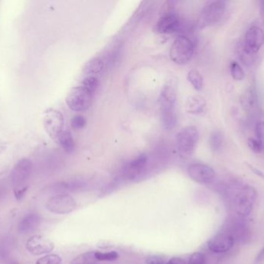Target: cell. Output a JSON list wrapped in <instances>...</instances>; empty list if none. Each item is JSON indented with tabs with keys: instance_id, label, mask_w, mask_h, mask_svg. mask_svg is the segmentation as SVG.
<instances>
[{
	"instance_id": "cell-3",
	"label": "cell",
	"mask_w": 264,
	"mask_h": 264,
	"mask_svg": "<svg viewBox=\"0 0 264 264\" xmlns=\"http://www.w3.org/2000/svg\"><path fill=\"white\" fill-rule=\"evenodd\" d=\"M195 44L189 37L182 35L174 40L170 48L169 56L175 64L185 65L192 59Z\"/></svg>"
},
{
	"instance_id": "cell-11",
	"label": "cell",
	"mask_w": 264,
	"mask_h": 264,
	"mask_svg": "<svg viewBox=\"0 0 264 264\" xmlns=\"http://www.w3.org/2000/svg\"><path fill=\"white\" fill-rule=\"evenodd\" d=\"M264 44V32L257 26L249 28L245 35L243 48L252 55H255L262 48Z\"/></svg>"
},
{
	"instance_id": "cell-1",
	"label": "cell",
	"mask_w": 264,
	"mask_h": 264,
	"mask_svg": "<svg viewBox=\"0 0 264 264\" xmlns=\"http://www.w3.org/2000/svg\"><path fill=\"white\" fill-rule=\"evenodd\" d=\"M177 95V81L174 77H170L162 86L159 95L162 125L168 130L173 129L177 123L176 112Z\"/></svg>"
},
{
	"instance_id": "cell-15",
	"label": "cell",
	"mask_w": 264,
	"mask_h": 264,
	"mask_svg": "<svg viewBox=\"0 0 264 264\" xmlns=\"http://www.w3.org/2000/svg\"><path fill=\"white\" fill-rule=\"evenodd\" d=\"M181 26V21L177 15L169 13L164 15L158 20L156 29L157 33L161 34H171L179 31Z\"/></svg>"
},
{
	"instance_id": "cell-26",
	"label": "cell",
	"mask_w": 264,
	"mask_h": 264,
	"mask_svg": "<svg viewBox=\"0 0 264 264\" xmlns=\"http://www.w3.org/2000/svg\"><path fill=\"white\" fill-rule=\"evenodd\" d=\"M230 73L233 79L236 81H242L245 79V72L238 62L233 61L230 63Z\"/></svg>"
},
{
	"instance_id": "cell-25",
	"label": "cell",
	"mask_w": 264,
	"mask_h": 264,
	"mask_svg": "<svg viewBox=\"0 0 264 264\" xmlns=\"http://www.w3.org/2000/svg\"><path fill=\"white\" fill-rule=\"evenodd\" d=\"M80 85L94 95V93L96 92L97 89H98L99 79H98V77L84 76Z\"/></svg>"
},
{
	"instance_id": "cell-13",
	"label": "cell",
	"mask_w": 264,
	"mask_h": 264,
	"mask_svg": "<svg viewBox=\"0 0 264 264\" xmlns=\"http://www.w3.org/2000/svg\"><path fill=\"white\" fill-rule=\"evenodd\" d=\"M26 249L33 255L40 256L53 251L54 249V244L43 235H35L28 239Z\"/></svg>"
},
{
	"instance_id": "cell-2",
	"label": "cell",
	"mask_w": 264,
	"mask_h": 264,
	"mask_svg": "<svg viewBox=\"0 0 264 264\" xmlns=\"http://www.w3.org/2000/svg\"><path fill=\"white\" fill-rule=\"evenodd\" d=\"M226 191L228 192L229 203L237 215L241 218L250 215L257 199V191L254 188L249 185L239 187L233 184Z\"/></svg>"
},
{
	"instance_id": "cell-8",
	"label": "cell",
	"mask_w": 264,
	"mask_h": 264,
	"mask_svg": "<svg viewBox=\"0 0 264 264\" xmlns=\"http://www.w3.org/2000/svg\"><path fill=\"white\" fill-rule=\"evenodd\" d=\"M43 122L44 129L49 137L57 141L63 132L64 118L63 114L58 110L50 109L44 113Z\"/></svg>"
},
{
	"instance_id": "cell-32",
	"label": "cell",
	"mask_w": 264,
	"mask_h": 264,
	"mask_svg": "<svg viewBox=\"0 0 264 264\" xmlns=\"http://www.w3.org/2000/svg\"><path fill=\"white\" fill-rule=\"evenodd\" d=\"M248 146L251 149L252 151L257 153H261L264 148L262 144L255 138H250L248 140Z\"/></svg>"
},
{
	"instance_id": "cell-17",
	"label": "cell",
	"mask_w": 264,
	"mask_h": 264,
	"mask_svg": "<svg viewBox=\"0 0 264 264\" xmlns=\"http://www.w3.org/2000/svg\"><path fill=\"white\" fill-rule=\"evenodd\" d=\"M40 222H41V218L38 213L29 212L20 219L17 230L21 234H29L39 227Z\"/></svg>"
},
{
	"instance_id": "cell-20",
	"label": "cell",
	"mask_w": 264,
	"mask_h": 264,
	"mask_svg": "<svg viewBox=\"0 0 264 264\" xmlns=\"http://www.w3.org/2000/svg\"><path fill=\"white\" fill-rule=\"evenodd\" d=\"M14 246L13 238L5 236L0 240V261H5L11 255Z\"/></svg>"
},
{
	"instance_id": "cell-27",
	"label": "cell",
	"mask_w": 264,
	"mask_h": 264,
	"mask_svg": "<svg viewBox=\"0 0 264 264\" xmlns=\"http://www.w3.org/2000/svg\"><path fill=\"white\" fill-rule=\"evenodd\" d=\"M95 257L98 261H114L119 257L115 251L95 252Z\"/></svg>"
},
{
	"instance_id": "cell-6",
	"label": "cell",
	"mask_w": 264,
	"mask_h": 264,
	"mask_svg": "<svg viewBox=\"0 0 264 264\" xmlns=\"http://www.w3.org/2000/svg\"><path fill=\"white\" fill-rule=\"evenodd\" d=\"M93 97L94 94L80 85L71 88L66 98V102L73 111L84 112L91 106Z\"/></svg>"
},
{
	"instance_id": "cell-7",
	"label": "cell",
	"mask_w": 264,
	"mask_h": 264,
	"mask_svg": "<svg viewBox=\"0 0 264 264\" xmlns=\"http://www.w3.org/2000/svg\"><path fill=\"white\" fill-rule=\"evenodd\" d=\"M46 208L52 213L66 215L76 209L77 203L75 199L67 193L58 194L48 199Z\"/></svg>"
},
{
	"instance_id": "cell-5",
	"label": "cell",
	"mask_w": 264,
	"mask_h": 264,
	"mask_svg": "<svg viewBox=\"0 0 264 264\" xmlns=\"http://www.w3.org/2000/svg\"><path fill=\"white\" fill-rule=\"evenodd\" d=\"M226 2L223 1L210 2L203 7L199 19V28H204L220 22L226 12Z\"/></svg>"
},
{
	"instance_id": "cell-40",
	"label": "cell",
	"mask_w": 264,
	"mask_h": 264,
	"mask_svg": "<svg viewBox=\"0 0 264 264\" xmlns=\"http://www.w3.org/2000/svg\"><path fill=\"white\" fill-rule=\"evenodd\" d=\"M9 264H20L18 262H17V261H12V262L9 263Z\"/></svg>"
},
{
	"instance_id": "cell-38",
	"label": "cell",
	"mask_w": 264,
	"mask_h": 264,
	"mask_svg": "<svg viewBox=\"0 0 264 264\" xmlns=\"http://www.w3.org/2000/svg\"><path fill=\"white\" fill-rule=\"evenodd\" d=\"M250 168H251L252 171H253L254 173L257 174V175H259V176H261V177H264V175L261 172V171H259L257 168H254V167L250 166Z\"/></svg>"
},
{
	"instance_id": "cell-4",
	"label": "cell",
	"mask_w": 264,
	"mask_h": 264,
	"mask_svg": "<svg viewBox=\"0 0 264 264\" xmlns=\"http://www.w3.org/2000/svg\"><path fill=\"white\" fill-rule=\"evenodd\" d=\"M199 133L197 128L188 126L183 128L176 136L178 151L183 158L191 157L199 142Z\"/></svg>"
},
{
	"instance_id": "cell-23",
	"label": "cell",
	"mask_w": 264,
	"mask_h": 264,
	"mask_svg": "<svg viewBox=\"0 0 264 264\" xmlns=\"http://www.w3.org/2000/svg\"><path fill=\"white\" fill-rule=\"evenodd\" d=\"M98 261L95 257V252H86L75 257L71 264H97Z\"/></svg>"
},
{
	"instance_id": "cell-30",
	"label": "cell",
	"mask_w": 264,
	"mask_h": 264,
	"mask_svg": "<svg viewBox=\"0 0 264 264\" xmlns=\"http://www.w3.org/2000/svg\"><path fill=\"white\" fill-rule=\"evenodd\" d=\"M187 264H207V259L202 253H195L190 256Z\"/></svg>"
},
{
	"instance_id": "cell-28",
	"label": "cell",
	"mask_w": 264,
	"mask_h": 264,
	"mask_svg": "<svg viewBox=\"0 0 264 264\" xmlns=\"http://www.w3.org/2000/svg\"><path fill=\"white\" fill-rule=\"evenodd\" d=\"M36 264H62V259L56 254H47L39 259Z\"/></svg>"
},
{
	"instance_id": "cell-37",
	"label": "cell",
	"mask_w": 264,
	"mask_h": 264,
	"mask_svg": "<svg viewBox=\"0 0 264 264\" xmlns=\"http://www.w3.org/2000/svg\"><path fill=\"white\" fill-rule=\"evenodd\" d=\"M264 261V246L256 257L255 264H261Z\"/></svg>"
},
{
	"instance_id": "cell-10",
	"label": "cell",
	"mask_w": 264,
	"mask_h": 264,
	"mask_svg": "<svg viewBox=\"0 0 264 264\" xmlns=\"http://www.w3.org/2000/svg\"><path fill=\"white\" fill-rule=\"evenodd\" d=\"M33 163L29 159L20 160L11 172V182L15 188L23 187V184L30 177Z\"/></svg>"
},
{
	"instance_id": "cell-21",
	"label": "cell",
	"mask_w": 264,
	"mask_h": 264,
	"mask_svg": "<svg viewBox=\"0 0 264 264\" xmlns=\"http://www.w3.org/2000/svg\"><path fill=\"white\" fill-rule=\"evenodd\" d=\"M61 147L67 153H72L75 149V143L71 133L68 131H63L57 140Z\"/></svg>"
},
{
	"instance_id": "cell-36",
	"label": "cell",
	"mask_w": 264,
	"mask_h": 264,
	"mask_svg": "<svg viewBox=\"0 0 264 264\" xmlns=\"http://www.w3.org/2000/svg\"><path fill=\"white\" fill-rule=\"evenodd\" d=\"M167 264H187V263L181 257H172L167 262Z\"/></svg>"
},
{
	"instance_id": "cell-22",
	"label": "cell",
	"mask_w": 264,
	"mask_h": 264,
	"mask_svg": "<svg viewBox=\"0 0 264 264\" xmlns=\"http://www.w3.org/2000/svg\"><path fill=\"white\" fill-rule=\"evenodd\" d=\"M187 78H188L190 84L192 85V87L196 91H201L203 89L204 82H203V76L199 71H198L197 70H191L188 72Z\"/></svg>"
},
{
	"instance_id": "cell-16",
	"label": "cell",
	"mask_w": 264,
	"mask_h": 264,
	"mask_svg": "<svg viewBox=\"0 0 264 264\" xmlns=\"http://www.w3.org/2000/svg\"><path fill=\"white\" fill-rule=\"evenodd\" d=\"M234 237L224 232L219 233L208 242V248L215 253L229 251L234 245Z\"/></svg>"
},
{
	"instance_id": "cell-35",
	"label": "cell",
	"mask_w": 264,
	"mask_h": 264,
	"mask_svg": "<svg viewBox=\"0 0 264 264\" xmlns=\"http://www.w3.org/2000/svg\"><path fill=\"white\" fill-rule=\"evenodd\" d=\"M27 187H20V188H15L14 195L15 198L17 201L22 200L25 196L26 191H27Z\"/></svg>"
},
{
	"instance_id": "cell-18",
	"label": "cell",
	"mask_w": 264,
	"mask_h": 264,
	"mask_svg": "<svg viewBox=\"0 0 264 264\" xmlns=\"http://www.w3.org/2000/svg\"><path fill=\"white\" fill-rule=\"evenodd\" d=\"M185 108L191 115L200 116L207 110V101L201 95H192L187 100Z\"/></svg>"
},
{
	"instance_id": "cell-14",
	"label": "cell",
	"mask_w": 264,
	"mask_h": 264,
	"mask_svg": "<svg viewBox=\"0 0 264 264\" xmlns=\"http://www.w3.org/2000/svg\"><path fill=\"white\" fill-rule=\"evenodd\" d=\"M148 164L147 155L141 154L129 161L124 168L125 177L129 180H135L143 175Z\"/></svg>"
},
{
	"instance_id": "cell-33",
	"label": "cell",
	"mask_w": 264,
	"mask_h": 264,
	"mask_svg": "<svg viewBox=\"0 0 264 264\" xmlns=\"http://www.w3.org/2000/svg\"><path fill=\"white\" fill-rule=\"evenodd\" d=\"M256 136L257 139L264 147V122H258L256 125Z\"/></svg>"
},
{
	"instance_id": "cell-19",
	"label": "cell",
	"mask_w": 264,
	"mask_h": 264,
	"mask_svg": "<svg viewBox=\"0 0 264 264\" xmlns=\"http://www.w3.org/2000/svg\"><path fill=\"white\" fill-rule=\"evenodd\" d=\"M104 70V63L98 58H94L87 62L83 68V72L85 76L98 77Z\"/></svg>"
},
{
	"instance_id": "cell-24",
	"label": "cell",
	"mask_w": 264,
	"mask_h": 264,
	"mask_svg": "<svg viewBox=\"0 0 264 264\" xmlns=\"http://www.w3.org/2000/svg\"><path fill=\"white\" fill-rule=\"evenodd\" d=\"M223 136L220 131H215L210 137V148L213 151H219L223 147Z\"/></svg>"
},
{
	"instance_id": "cell-29",
	"label": "cell",
	"mask_w": 264,
	"mask_h": 264,
	"mask_svg": "<svg viewBox=\"0 0 264 264\" xmlns=\"http://www.w3.org/2000/svg\"><path fill=\"white\" fill-rule=\"evenodd\" d=\"M239 51V58L241 60H242V63L245 64H251L252 62L253 61V55L252 54L249 53L248 51H246L243 46H240V48L238 50Z\"/></svg>"
},
{
	"instance_id": "cell-9",
	"label": "cell",
	"mask_w": 264,
	"mask_h": 264,
	"mask_svg": "<svg viewBox=\"0 0 264 264\" xmlns=\"http://www.w3.org/2000/svg\"><path fill=\"white\" fill-rule=\"evenodd\" d=\"M223 232L234 237V240L237 239L239 242H246L250 238V232L247 226L241 219V217H231L228 219L225 223Z\"/></svg>"
},
{
	"instance_id": "cell-12",
	"label": "cell",
	"mask_w": 264,
	"mask_h": 264,
	"mask_svg": "<svg viewBox=\"0 0 264 264\" xmlns=\"http://www.w3.org/2000/svg\"><path fill=\"white\" fill-rule=\"evenodd\" d=\"M188 175L194 181L200 184L212 182L215 173L212 168L203 164H193L188 168Z\"/></svg>"
},
{
	"instance_id": "cell-31",
	"label": "cell",
	"mask_w": 264,
	"mask_h": 264,
	"mask_svg": "<svg viewBox=\"0 0 264 264\" xmlns=\"http://www.w3.org/2000/svg\"><path fill=\"white\" fill-rule=\"evenodd\" d=\"M86 119L82 116L78 115L73 117L71 120V126L75 129H83L86 125Z\"/></svg>"
},
{
	"instance_id": "cell-34",
	"label": "cell",
	"mask_w": 264,
	"mask_h": 264,
	"mask_svg": "<svg viewBox=\"0 0 264 264\" xmlns=\"http://www.w3.org/2000/svg\"><path fill=\"white\" fill-rule=\"evenodd\" d=\"M145 264H167V262L159 256H150L146 259Z\"/></svg>"
},
{
	"instance_id": "cell-39",
	"label": "cell",
	"mask_w": 264,
	"mask_h": 264,
	"mask_svg": "<svg viewBox=\"0 0 264 264\" xmlns=\"http://www.w3.org/2000/svg\"><path fill=\"white\" fill-rule=\"evenodd\" d=\"M4 149H5V147L2 146V144H0V153H2Z\"/></svg>"
}]
</instances>
